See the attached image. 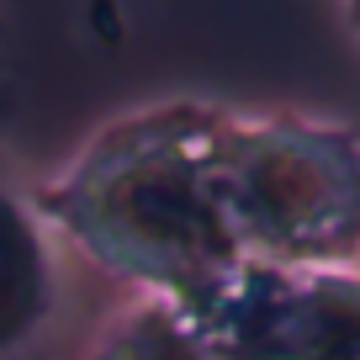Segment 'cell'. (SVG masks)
<instances>
[{
    "label": "cell",
    "instance_id": "cell-4",
    "mask_svg": "<svg viewBox=\"0 0 360 360\" xmlns=\"http://www.w3.org/2000/svg\"><path fill=\"white\" fill-rule=\"evenodd\" d=\"M53 255L37 217L0 186V360H16L53 318Z\"/></svg>",
    "mask_w": 360,
    "mask_h": 360
},
{
    "label": "cell",
    "instance_id": "cell-5",
    "mask_svg": "<svg viewBox=\"0 0 360 360\" xmlns=\"http://www.w3.org/2000/svg\"><path fill=\"white\" fill-rule=\"evenodd\" d=\"M96 360H207V345L186 313L148 297L143 307L122 318L96 349Z\"/></svg>",
    "mask_w": 360,
    "mask_h": 360
},
{
    "label": "cell",
    "instance_id": "cell-6",
    "mask_svg": "<svg viewBox=\"0 0 360 360\" xmlns=\"http://www.w3.org/2000/svg\"><path fill=\"white\" fill-rule=\"evenodd\" d=\"M345 22H349V32H355V43H360V6H345Z\"/></svg>",
    "mask_w": 360,
    "mask_h": 360
},
{
    "label": "cell",
    "instance_id": "cell-3",
    "mask_svg": "<svg viewBox=\"0 0 360 360\" xmlns=\"http://www.w3.org/2000/svg\"><path fill=\"white\" fill-rule=\"evenodd\" d=\"M196 334L207 360H360V276L249 259Z\"/></svg>",
    "mask_w": 360,
    "mask_h": 360
},
{
    "label": "cell",
    "instance_id": "cell-2",
    "mask_svg": "<svg viewBox=\"0 0 360 360\" xmlns=\"http://www.w3.org/2000/svg\"><path fill=\"white\" fill-rule=\"evenodd\" d=\"M212 191L255 265L339 270L360 259V138L349 127L223 112Z\"/></svg>",
    "mask_w": 360,
    "mask_h": 360
},
{
    "label": "cell",
    "instance_id": "cell-1",
    "mask_svg": "<svg viewBox=\"0 0 360 360\" xmlns=\"http://www.w3.org/2000/svg\"><path fill=\"white\" fill-rule=\"evenodd\" d=\"M217 127L223 112L207 101L122 117L32 202L117 281L202 323L249 265L212 191Z\"/></svg>",
    "mask_w": 360,
    "mask_h": 360
}]
</instances>
